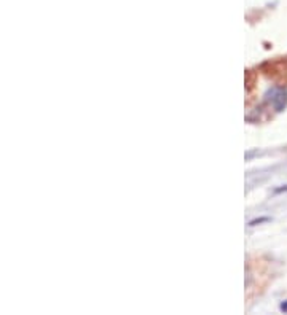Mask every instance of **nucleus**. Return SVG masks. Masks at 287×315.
Listing matches in <instances>:
<instances>
[{"mask_svg":"<svg viewBox=\"0 0 287 315\" xmlns=\"http://www.w3.org/2000/svg\"><path fill=\"white\" fill-rule=\"evenodd\" d=\"M269 102H271V105L276 112L284 110L287 105V89L284 86H276V88H273Z\"/></svg>","mask_w":287,"mask_h":315,"instance_id":"nucleus-1","label":"nucleus"},{"mask_svg":"<svg viewBox=\"0 0 287 315\" xmlns=\"http://www.w3.org/2000/svg\"><path fill=\"white\" fill-rule=\"evenodd\" d=\"M263 221H269V218L268 216H262V218H257V220H252L251 223H249V226H257L258 223H263Z\"/></svg>","mask_w":287,"mask_h":315,"instance_id":"nucleus-2","label":"nucleus"},{"mask_svg":"<svg viewBox=\"0 0 287 315\" xmlns=\"http://www.w3.org/2000/svg\"><path fill=\"white\" fill-rule=\"evenodd\" d=\"M279 309H281V311H283L284 314H287V301H284L283 304L279 306Z\"/></svg>","mask_w":287,"mask_h":315,"instance_id":"nucleus-3","label":"nucleus"},{"mask_svg":"<svg viewBox=\"0 0 287 315\" xmlns=\"http://www.w3.org/2000/svg\"><path fill=\"white\" fill-rule=\"evenodd\" d=\"M286 191H287V185L283 186V188H278V190H274V193H276V194H279V193H286Z\"/></svg>","mask_w":287,"mask_h":315,"instance_id":"nucleus-4","label":"nucleus"}]
</instances>
